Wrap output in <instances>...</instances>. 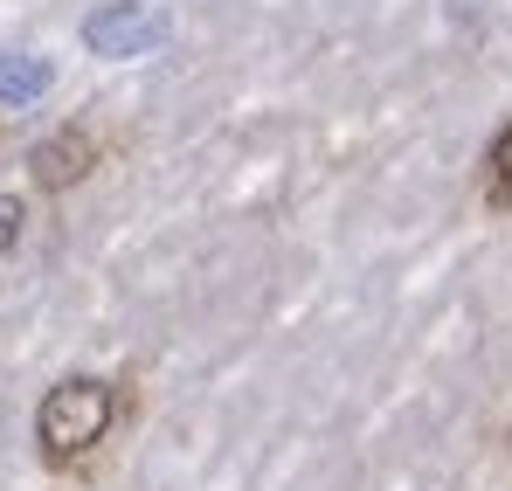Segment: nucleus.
I'll use <instances>...</instances> for the list:
<instances>
[{"mask_svg":"<svg viewBox=\"0 0 512 491\" xmlns=\"http://www.w3.org/2000/svg\"><path fill=\"white\" fill-rule=\"evenodd\" d=\"M132 415V388L111 374H63L42 402H35V457L42 471L70 478L111 443V429Z\"/></svg>","mask_w":512,"mask_h":491,"instance_id":"obj_1","label":"nucleus"},{"mask_svg":"<svg viewBox=\"0 0 512 491\" xmlns=\"http://www.w3.org/2000/svg\"><path fill=\"white\" fill-rule=\"evenodd\" d=\"M42 90H49L42 56H0V104H35Z\"/></svg>","mask_w":512,"mask_h":491,"instance_id":"obj_4","label":"nucleus"},{"mask_svg":"<svg viewBox=\"0 0 512 491\" xmlns=\"http://www.w3.org/2000/svg\"><path fill=\"white\" fill-rule=\"evenodd\" d=\"M90 166H97V139H90L84 125H63V132H49L28 153V173H35L42 194H70L77 180H90Z\"/></svg>","mask_w":512,"mask_h":491,"instance_id":"obj_3","label":"nucleus"},{"mask_svg":"<svg viewBox=\"0 0 512 491\" xmlns=\"http://www.w3.org/2000/svg\"><path fill=\"white\" fill-rule=\"evenodd\" d=\"M160 35H167V21H160L153 7H139V0H111V7H97V14L84 21L90 56H111V63H125V56H146Z\"/></svg>","mask_w":512,"mask_h":491,"instance_id":"obj_2","label":"nucleus"},{"mask_svg":"<svg viewBox=\"0 0 512 491\" xmlns=\"http://www.w3.org/2000/svg\"><path fill=\"white\" fill-rule=\"evenodd\" d=\"M506 450H512V429H506Z\"/></svg>","mask_w":512,"mask_h":491,"instance_id":"obj_7","label":"nucleus"},{"mask_svg":"<svg viewBox=\"0 0 512 491\" xmlns=\"http://www.w3.org/2000/svg\"><path fill=\"white\" fill-rule=\"evenodd\" d=\"M485 201L492 208H512V125L492 139V153H485Z\"/></svg>","mask_w":512,"mask_h":491,"instance_id":"obj_5","label":"nucleus"},{"mask_svg":"<svg viewBox=\"0 0 512 491\" xmlns=\"http://www.w3.org/2000/svg\"><path fill=\"white\" fill-rule=\"evenodd\" d=\"M28 236V201L21 194H0V256H14Z\"/></svg>","mask_w":512,"mask_h":491,"instance_id":"obj_6","label":"nucleus"}]
</instances>
